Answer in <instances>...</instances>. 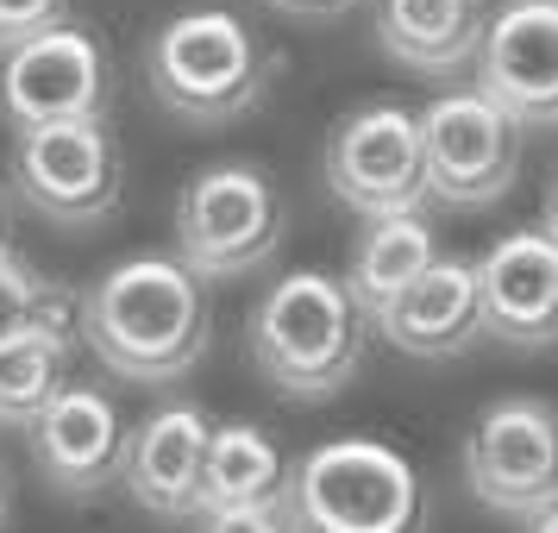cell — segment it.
<instances>
[{"mask_svg":"<svg viewBox=\"0 0 558 533\" xmlns=\"http://www.w3.org/2000/svg\"><path fill=\"white\" fill-rule=\"evenodd\" d=\"M539 227L558 239V170H553V182H546V220H539Z\"/></svg>","mask_w":558,"mask_h":533,"instance_id":"obj_24","label":"cell"},{"mask_svg":"<svg viewBox=\"0 0 558 533\" xmlns=\"http://www.w3.org/2000/svg\"><path fill=\"white\" fill-rule=\"evenodd\" d=\"M277 13H295V20H332V13H345L357 0H270Z\"/></svg>","mask_w":558,"mask_h":533,"instance_id":"obj_23","label":"cell"},{"mask_svg":"<svg viewBox=\"0 0 558 533\" xmlns=\"http://www.w3.org/2000/svg\"><path fill=\"white\" fill-rule=\"evenodd\" d=\"M433 257H439V245H433L427 214H377L357 232L352 264H345V289H352L357 314L371 320L389 295H402L408 282L427 270Z\"/></svg>","mask_w":558,"mask_h":533,"instance_id":"obj_17","label":"cell"},{"mask_svg":"<svg viewBox=\"0 0 558 533\" xmlns=\"http://www.w3.org/2000/svg\"><path fill=\"white\" fill-rule=\"evenodd\" d=\"M202 533H295L282 496L270 502H239V508H202Z\"/></svg>","mask_w":558,"mask_h":533,"instance_id":"obj_21","label":"cell"},{"mask_svg":"<svg viewBox=\"0 0 558 533\" xmlns=\"http://www.w3.org/2000/svg\"><path fill=\"white\" fill-rule=\"evenodd\" d=\"M26 439L45 483L63 496H95L107 483H120L126 427H120V408L107 402V389L95 383H63L26 421Z\"/></svg>","mask_w":558,"mask_h":533,"instance_id":"obj_13","label":"cell"},{"mask_svg":"<svg viewBox=\"0 0 558 533\" xmlns=\"http://www.w3.org/2000/svg\"><path fill=\"white\" fill-rule=\"evenodd\" d=\"M282 508L295 533H421L427 489L396 446L345 433L289 464Z\"/></svg>","mask_w":558,"mask_h":533,"instance_id":"obj_3","label":"cell"},{"mask_svg":"<svg viewBox=\"0 0 558 533\" xmlns=\"http://www.w3.org/2000/svg\"><path fill=\"white\" fill-rule=\"evenodd\" d=\"M76 332L120 383H182L207 358V289L182 257H126L88 282Z\"/></svg>","mask_w":558,"mask_h":533,"instance_id":"obj_1","label":"cell"},{"mask_svg":"<svg viewBox=\"0 0 558 533\" xmlns=\"http://www.w3.org/2000/svg\"><path fill=\"white\" fill-rule=\"evenodd\" d=\"M364 314H357L345 277L327 270H289L257 295L245 339L264 383L289 402H327L364 364Z\"/></svg>","mask_w":558,"mask_h":533,"instance_id":"obj_2","label":"cell"},{"mask_svg":"<svg viewBox=\"0 0 558 533\" xmlns=\"http://www.w3.org/2000/svg\"><path fill=\"white\" fill-rule=\"evenodd\" d=\"M282 464L277 439L252 421H227L207 433V464H202V508H239V502H270L282 496Z\"/></svg>","mask_w":558,"mask_h":533,"instance_id":"obj_18","label":"cell"},{"mask_svg":"<svg viewBox=\"0 0 558 533\" xmlns=\"http://www.w3.org/2000/svg\"><path fill=\"white\" fill-rule=\"evenodd\" d=\"M421 152H427V202L464 214L502 202L521 177V126L477 88L439 95L421 113Z\"/></svg>","mask_w":558,"mask_h":533,"instance_id":"obj_9","label":"cell"},{"mask_svg":"<svg viewBox=\"0 0 558 533\" xmlns=\"http://www.w3.org/2000/svg\"><path fill=\"white\" fill-rule=\"evenodd\" d=\"M327 189L339 202L377 220V214H421L427 207V152H421V113L396 101H371L327 132Z\"/></svg>","mask_w":558,"mask_h":533,"instance_id":"obj_7","label":"cell"},{"mask_svg":"<svg viewBox=\"0 0 558 533\" xmlns=\"http://www.w3.org/2000/svg\"><path fill=\"white\" fill-rule=\"evenodd\" d=\"M63 20V0H0V51Z\"/></svg>","mask_w":558,"mask_h":533,"instance_id":"obj_22","label":"cell"},{"mask_svg":"<svg viewBox=\"0 0 558 533\" xmlns=\"http://www.w3.org/2000/svg\"><path fill=\"white\" fill-rule=\"evenodd\" d=\"M13 189L57 227H95L120 202V145L107 120H57L13 132Z\"/></svg>","mask_w":558,"mask_h":533,"instance_id":"obj_8","label":"cell"},{"mask_svg":"<svg viewBox=\"0 0 558 533\" xmlns=\"http://www.w3.org/2000/svg\"><path fill=\"white\" fill-rule=\"evenodd\" d=\"M527 533H558V508H546V514H533Z\"/></svg>","mask_w":558,"mask_h":533,"instance_id":"obj_26","label":"cell"},{"mask_svg":"<svg viewBox=\"0 0 558 533\" xmlns=\"http://www.w3.org/2000/svg\"><path fill=\"white\" fill-rule=\"evenodd\" d=\"M477 95L502 107L521 132L558 126V0H508L483 20L477 38Z\"/></svg>","mask_w":558,"mask_h":533,"instance_id":"obj_11","label":"cell"},{"mask_svg":"<svg viewBox=\"0 0 558 533\" xmlns=\"http://www.w3.org/2000/svg\"><path fill=\"white\" fill-rule=\"evenodd\" d=\"M145 82L157 107H170L189 126H227L252 113L270 88V51L257 32L227 7H189L163 20L145 45Z\"/></svg>","mask_w":558,"mask_h":533,"instance_id":"obj_4","label":"cell"},{"mask_svg":"<svg viewBox=\"0 0 558 533\" xmlns=\"http://www.w3.org/2000/svg\"><path fill=\"white\" fill-rule=\"evenodd\" d=\"M0 245H7V202H0Z\"/></svg>","mask_w":558,"mask_h":533,"instance_id":"obj_27","label":"cell"},{"mask_svg":"<svg viewBox=\"0 0 558 533\" xmlns=\"http://www.w3.org/2000/svg\"><path fill=\"white\" fill-rule=\"evenodd\" d=\"M371 327L408 358H458L483 332L477 264H464V257H433L402 295H389V302L371 314Z\"/></svg>","mask_w":558,"mask_h":533,"instance_id":"obj_15","label":"cell"},{"mask_svg":"<svg viewBox=\"0 0 558 533\" xmlns=\"http://www.w3.org/2000/svg\"><path fill=\"white\" fill-rule=\"evenodd\" d=\"M289 214L257 163H207L177 195V257L202 282L252 277L277 257Z\"/></svg>","mask_w":558,"mask_h":533,"instance_id":"obj_5","label":"cell"},{"mask_svg":"<svg viewBox=\"0 0 558 533\" xmlns=\"http://www.w3.org/2000/svg\"><path fill=\"white\" fill-rule=\"evenodd\" d=\"M63 364H70V327H38L13 346H0V427H26L70 383Z\"/></svg>","mask_w":558,"mask_h":533,"instance_id":"obj_19","label":"cell"},{"mask_svg":"<svg viewBox=\"0 0 558 533\" xmlns=\"http://www.w3.org/2000/svg\"><path fill=\"white\" fill-rule=\"evenodd\" d=\"M477 307L483 332L514 352L558 346V239L546 227L502 232L477 257Z\"/></svg>","mask_w":558,"mask_h":533,"instance_id":"obj_12","label":"cell"},{"mask_svg":"<svg viewBox=\"0 0 558 533\" xmlns=\"http://www.w3.org/2000/svg\"><path fill=\"white\" fill-rule=\"evenodd\" d=\"M483 38V0H377V45L402 70L458 76Z\"/></svg>","mask_w":558,"mask_h":533,"instance_id":"obj_16","label":"cell"},{"mask_svg":"<svg viewBox=\"0 0 558 533\" xmlns=\"http://www.w3.org/2000/svg\"><path fill=\"white\" fill-rule=\"evenodd\" d=\"M7 514H13V483H7V471H0V533H7Z\"/></svg>","mask_w":558,"mask_h":533,"instance_id":"obj_25","label":"cell"},{"mask_svg":"<svg viewBox=\"0 0 558 533\" xmlns=\"http://www.w3.org/2000/svg\"><path fill=\"white\" fill-rule=\"evenodd\" d=\"M464 483L502 521L558 508V408L539 396L489 402L464 433Z\"/></svg>","mask_w":558,"mask_h":533,"instance_id":"obj_6","label":"cell"},{"mask_svg":"<svg viewBox=\"0 0 558 533\" xmlns=\"http://www.w3.org/2000/svg\"><path fill=\"white\" fill-rule=\"evenodd\" d=\"M0 120L13 132L107 120V57L76 26H45L0 51Z\"/></svg>","mask_w":558,"mask_h":533,"instance_id":"obj_10","label":"cell"},{"mask_svg":"<svg viewBox=\"0 0 558 533\" xmlns=\"http://www.w3.org/2000/svg\"><path fill=\"white\" fill-rule=\"evenodd\" d=\"M207 421L195 402H163L126 433L120 483L157 521H195L202 514V464H207Z\"/></svg>","mask_w":558,"mask_h":533,"instance_id":"obj_14","label":"cell"},{"mask_svg":"<svg viewBox=\"0 0 558 533\" xmlns=\"http://www.w3.org/2000/svg\"><path fill=\"white\" fill-rule=\"evenodd\" d=\"M70 314H76V302L63 289H51L26 257L0 245V346H13L38 327H70Z\"/></svg>","mask_w":558,"mask_h":533,"instance_id":"obj_20","label":"cell"}]
</instances>
